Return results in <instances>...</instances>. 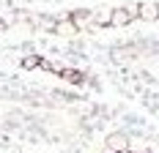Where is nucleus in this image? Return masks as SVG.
Instances as JSON below:
<instances>
[{
  "label": "nucleus",
  "mask_w": 159,
  "mask_h": 153,
  "mask_svg": "<svg viewBox=\"0 0 159 153\" xmlns=\"http://www.w3.org/2000/svg\"><path fill=\"white\" fill-rule=\"evenodd\" d=\"M132 19H137V6H132V8H115V11H110V25H115V28L129 25Z\"/></svg>",
  "instance_id": "1"
},
{
  "label": "nucleus",
  "mask_w": 159,
  "mask_h": 153,
  "mask_svg": "<svg viewBox=\"0 0 159 153\" xmlns=\"http://www.w3.org/2000/svg\"><path fill=\"white\" fill-rule=\"evenodd\" d=\"M137 16H143V19H157L159 16V6H140V8H137Z\"/></svg>",
  "instance_id": "2"
},
{
  "label": "nucleus",
  "mask_w": 159,
  "mask_h": 153,
  "mask_svg": "<svg viewBox=\"0 0 159 153\" xmlns=\"http://www.w3.org/2000/svg\"><path fill=\"white\" fill-rule=\"evenodd\" d=\"M55 30L61 33V36H74L77 28H74V25H71V19H69V22H58V25H55Z\"/></svg>",
  "instance_id": "3"
},
{
  "label": "nucleus",
  "mask_w": 159,
  "mask_h": 153,
  "mask_svg": "<svg viewBox=\"0 0 159 153\" xmlns=\"http://www.w3.org/2000/svg\"><path fill=\"white\" fill-rule=\"evenodd\" d=\"M63 79H69V82H82V74H77V71H63Z\"/></svg>",
  "instance_id": "4"
},
{
  "label": "nucleus",
  "mask_w": 159,
  "mask_h": 153,
  "mask_svg": "<svg viewBox=\"0 0 159 153\" xmlns=\"http://www.w3.org/2000/svg\"><path fill=\"white\" fill-rule=\"evenodd\" d=\"M110 145H115V148H118V145H124V137H121V134H115V137H110Z\"/></svg>",
  "instance_id": "5"
}]
</instances>
